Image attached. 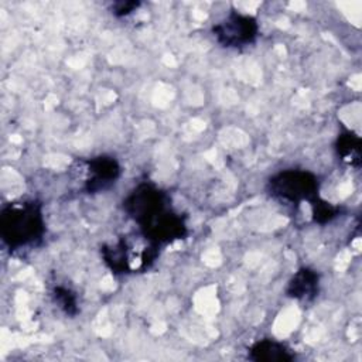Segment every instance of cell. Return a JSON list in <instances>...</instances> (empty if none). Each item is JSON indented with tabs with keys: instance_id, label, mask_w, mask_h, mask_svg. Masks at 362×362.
<instances>
[{
	"instance_id": "2",
	"label": "cell",
	"mask_w": 362,
	"mask_h": 362,
	"mask_svg": "<svg viewBox=\"0 0 362 362\" xmlns=\"http://www.w3.org/2000/svg\"><path fill=\"white\" fill-rule=\"evenodd\" d=\"M45 232L42 206L37 201L8 202L0 214V236L11 250L33 246Z\"/></svg>"
},
{
	"instance_id": "6",
	"label": "cell",
	"mask_w": 362,
	"mask_h": 362,
	"mask_svg": "<svg viewBox=\"0 0 362 362\" xmlns=\"http://www.w3.org/2000/svg\"><path fill=\"white\" fill-rule=\"evenodd\" d=\"M78 170L82 175V187L88 194H99L109 189L122 175L119 161L107 154L79 161Z\"/></svg>"
},
{
	"instance_id": "3",
	"label": "cell",
	"mask_w": 362,
	"mask_h": 362,
	"mask_svg": "<svg viewBox=\"0 0 362 362\" xmlns=\"http://www.w3.org/2000/svg\"><path fill=\"white\" fill-rule=\"evenodd\" d=\"M158 243L140 230L120 236L100 249L105 264L115 274L141 273L151 267L158 256Z\"/></svg>"
},
{
	"instance_id": "5",
	"label": "cell",
	"mask_w": 362,
	"mask_h": 362,
	"mask_svg": "<svg viewBox=\"0 0 362 362\" xmlns=\"http://www.w3.org/2000/svg\"><path fill=\"white\" fill-rule=\"evenodd\" d=\"M212 35L225 48H243L256 41L259 23L250 14L230 11L212 27Z\"/></svg>"
},
{
	"instance_id": "9",
	"label": "cell",
	"mask_w": 362,
	"mask_h": 362,
	"mask_svg": "<svg viewBox=\"0 0 362 362\" xmlns=\"http://www.w3.org/2000/svg\"><path fill=\"white\" fill-rule=\"evenodd\" d=\"M337 151L341 160L351 165L361 163V137L352 132H345L338 136Z\"/></svg>"
},
{
	"instance_id": "7",
	"label": "cell",
	"mask_w": 362,
	"mask_h": 362,
	"mask_svg": "<svg viewBox=\"0 0 362 362\" xmlns=\"http://www.w3.org/2000/svg\"><path fill=\"white\" fill-rule=\"evenodd\" d=\"M320 274L310 267L298 269L288 280L286 293L288 297L298 301H311L318 296Z\"/></svg>"
},
{
	"instance_id": "4",
	"label": "cell",
	"mask_w": 362,
	"mask_h": 362,
	"mask_svg": "<svg viewBox=\"0 0 362 362\" xmlns=\"http://www.w3.org/2000/svg\"><path fill=\"white\" fill-rule=\"evenodd\" d=\"M320 182L315 174L307 170H283L274 174L267 182V191L279 202L300 205L311 202L318 197Z\"/></svg>"
},
{
	"instance_id": "12",
	"label": "cell",
	"mask_w": 362,
	"mask_h": 362,
	"mask_svg": "<svg viewBox=\"0 0 362 362\" xmlns=\"http://www.w3.org/2000/svg\"><path fill=\"white\" fill-rule=\"evenodd\" d=\"M140 6V1H134V0H126V1H116L112 4L110 10L112 14L116 17H126L129 14H132L133 11H136Z\"/></svg>"
},
{
	"instance_id": "1",
	"label": "cell",
	"mask_w": 362,
	"mask_h": 362,
	"mask_svg": "<svg viewBox=\"0 0 362 362\" xmlns=\"http://www.w3.org/2000/svg\"><path fill=\"white\" fill-rule=\"evenodd\" d=\"M124 212L139 225L141 233L156 243L184 239L187 223L170 204L168 195L151 182H141L123 201Z\"/></svg>"
},
{
	"instance_id": "11",
	"label": "cell",
	"mask_w": 362,
	"mask_h": 362,
	"mask_svg": "<svg viewBox=\"0 0 362 362\" xmlns=\"http://www.w3.org/2000/svg\"><path fill=\"white\" fill-rule=\"evenodd\" d=\"M310 204H311V208H313V218L318 223H327V222H329V221H332L334 218L338 216L339 209L337 206L331 205L329 202L321 199L320 197H317Z\"/></svg>"
},
{
	"instance_id": "10",
	"label": "cell",
	"mask_w": 362,
	"mask_h": 362,
	"mask_svg": "<svg viewBox=\"0 0 362 362\" xmlns=\"http://www.w3.org/2000/svg\"><path fill=\"white\" fill-rule=\"evenodd\" d=\"M51 296H52V300L54 303L57 304V307L65 314V315H69V317H75L79 311V307H78V297H76V293L74 290H71L69 287L66 286H55L51 291Z\"/></svg>"
},
{
	"instance_id": "8",
	"label": "cell",
	"mask_w": 362,
	"mask_h": 362,
	"mask_svg": "<svg viewBox=\"0 0 362 362\" xmlns=\"http://www.w3.org/2000/svg\"><path fill=\"white\" fill-rule=\"evenodd\" d=\"M249 351V359L256 362H290L296 358L291 349L274 339L257 341Z\"/></svg>"
}]
</instances>
